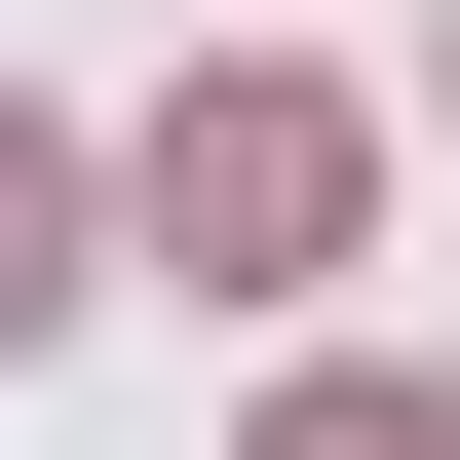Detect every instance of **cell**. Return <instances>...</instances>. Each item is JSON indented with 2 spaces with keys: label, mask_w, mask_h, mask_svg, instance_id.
<instances>
[{
  "label": "cell",
  "mask_w": 460,
  "mask_h": 460,
  "mask_svg": "<svg viewBox=\"0 0 460 460\" xmlns=\"http://www.w3.org/2000/svg\"><path fill=\"white\" fill-rule=\"evenodd\" d=\"M77 307V154H39V115H0V345Z\"/></svg>",
  "instance_id": "7a4b0ae2"
},
{
  "label": "cell",
  "mask_w": 460,
  "mask_h": 460,
  "mask_svg": "<svg viewBox=\"0 0 460 460\" xmlns=\"http://www.w3.org/2000/svg\"><path fill=\"white\" fill-rule=\"evenodd\" d=\"M269 460H460V422H422V384H307V422H269Z\"/></svg>",
  "instance_id": "3957f363"
},
{
  "label": "cell",
  "mask_w": 460,
  "mask_h": 460,
  "mask_svg": "<svg viewBox=\"0 0 460 460\" xmlns=\"http://www.w3.org/2000/svg\"><path fill=\"white\" fill-rule=\"evenodd\" d=\"M154 230H192V269H307V230H345V115L307 77H192V115H154Z\"/></svg>",
  "instance_id": "6da1fadb"
}]
</instances>
